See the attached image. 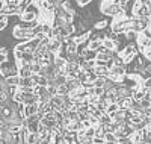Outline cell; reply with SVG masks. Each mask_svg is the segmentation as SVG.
<instances>
[{
    "label": "cell",
    "instance_id": "14",
    "mask_svg": "<svg viewBox=\"0 0 151 144\" xmlns=\"http://www.w3.org/2000/svg\"><path fill=\"white\" fill-rule=\"evenodd\" d=\"M35 84L32 82V79H30V76L29 77H20V84H18V87H33Z\"/></svg>",
    "mask_w": 151,
    "mask_h": 144
},
{
    "label": "cell",
    "instance_id": "35",
    "mask_svg": "<svg viewBox=\"0 0 151 144\" xmlns=\"http://www.w3.org/2000/svg\"><path fill=\"white\" fill-rule=\"evenodd\" d=\"M0 2H6V0H0Z\"/></svg>",
    "mask_w": 151,
    "mask_h": 144
},
{
    "label": "cell",
    "instance_id": "9",
    "mask_svg": "<svg viewBox=\"0 0 151 144\" xmlns=\"http://www.w3.org/2000/svg\"><path fill=\"white\" fill-rule=\"evenodd\" d=\"M38 138H40V134H38L36 130H29V134L26 137V143L27 144H36Z\"/></svg>",
    "mask_w": 151,
    "mask_h": 144
},
{
    "label": "cell",
    "instance_id": "21",
    "mask_svg": "<svg viewBox=\"0 0 151 144\" xmlns=\"http://www.w3.org/2000/svg\"><path fill=\"white\" fill-rule=\"evenodd\" d=\"M56 88H58V94H60V96H65V94H68V89H67V85H65V84L58 85Z\"/></svg>",
    "mask_w": 151,
    "mask_h": 144
},
{
    "label": "cell",
    "instance_id": "16",
    "mask_svg": "<svg viewBox=\"0 0 151 144\" xmlns=\"http://www.w3.org/2000/svg\"><path fill=\"white\" fill-rule=\"evenodd\" d=\"M94 135H95V127H94V126L86 127V130H85V137H86L88 140H91V141H92Z\"/></svg>",
    "mask_w": 151,
    "mask_h": 144
},
{
    "label": "cell",
    "instance_id": "4",
    "mask_svg": "<svg viewBox=\"0 0 151 144\" xmlns=\"http://www.w3.org/2000/svg\"><path fill=\"white\" fill-rule=\"evenodd\" d=\"M38 112V102L36 103H30V105H26L24 106V111H23V115H24V119L32 114H36Z\"/></svg>",
    "mask_w": 151,
    "mask_h": 144
},
{
    "label": "cell",
    "instance_id": "3",
    "mask_svg": "<svg viewBox=\"0 0 151 144\" xmlns=\"http://www.w3.org/2000/svg\"><path fill=\"white\" fill-rule=\"evenodd\" d=\"M2 12H5L6 15H18L20 12H18V5H6L3 6Z\"/></svg>",
    "mask_w": 151,
    "mask_h": 144
},
{
    "label": "cell",
    "instance_id": "13",
    "mask_svg": "<svg viewBox=\"0 0 151 144\" xmlns=\"http://www.w3.org/2000/svg\"><path fill=\"white\" fill-rule=\"evenodd\" d=\"M53 64H55V67H56V68H64V67H65V64H67V61L62 58V56H58V55H56Z\"/></svg>",
    "mask_w": 151,
    "mask_h": 144
},
{
    "label": "cell",
    "instance_id": "20",
    "mask_svg": "<svg viewBox=\"0 0 151 144\" xmlns=\"http://www.w3.org/2000/svg\"><path fill=\"white\" fill-rule=\"evenodd\" d=\"M118 143H121V144H129V143H132V138H130L129 135L122 134L121 137H118Z\"/></svg>",
    "mask_w": 151,
    "mask_h": 144
},
{
    "label": "cell",
    "instance_id": "7",
    "mask_svg": "<svg viewBox=\"0 0 151 144\" xmlns=\"http://www.w3.org/2000/svg\"><path fill=\"white\" fill-rule=\"evenodd\" d=\"M101 46H103V40H100V38L98 40H89L86 43V47L91 49V50H98Z\"/></svg>",
    "mask_w": 151,
    "mask_h": 144
},
{
    "label": "cell",
    "instance_id": "23",
    "mask_svg": "<svg viewBox=\"0 0 151 144\" xmlns=\"http://www.w3.org/2000/svg\"><path fill=\"white\" fill-rule=\"evenodd\" d=\"M139 105H141V108H151V102H150V100H147V99L139 100Z\"/></svg>",
    "mask_w": 151,
    "mask_h": 144
},
{
    "label": "cell",
    "instance_id": "32",
    "mask_svg": "<svg viewBox=\"0 0 151 144\" xmlns=\"http://www.w3.org/2000/svg\"><path fill=\"white\" fill-rule=\"evenodd\" d=\"M3 6H5V2H0V11L3 9Z\"/></svg>",
    "mask_w": 151,
    "mask_h": 144
},
{
    "label": "cell",
    "instance_id": "28",
    "mask_svg": "<svg viewBox=\"0 0 151 144\" xmlns=\"http://www.w3.org/2000/svg\"><path fill=\"white\" fill-rule=\"evenodd\" d=\"M8 23H9V20H0V32H2V31L6 28Z\"/></svg>",
    "mask_w": 151,
    "mask_h": 144
},
{
    "label": "cell",
    "instance_id": "24",
    "mask_svg": "<svg viewBox=\"0 0 151 144\" xmlns=\"http://www.w3.org/2000/svg\"><path fill=\"white\" fill-rule=\"evenodd\" d=\"M104 137H94L92 138V144H104Z\"/></svg>",
    "mask_w": 151,
    "mask_h": 144
},
{
    "label": "cell",
    "instance_id": "25",
    "mask_svg": "<svg viewBox=\"0 0 151 144\" xmlns=\"http://www.w3.org/2000/svg\"><path fill=\"white\" fill-rule=\"evenodd\" d=\"M142 87H144V88H147V89H150V88H151V76L142 81Z\"/></svg>",
    "mask_w": 151,
    "mask_h": 144
},
{
    "label": "cell",
    "instance_id": "22",
    "mask_svg": "<svg viewBox=\"0 0 151 144\" xmlns=\"http://www.w3.org/2000/svg\"><path fill=\"white\" fill-rule=\"evenodd\" d=\"M88 120L91 121V126H97V124L100 123V120L97 119L95 115H92V114H89V117H88Z\"/></svg>",
    "mask_w": 151,
    "mask_h": 144
},
{
    "label": "cell",
    "instance_id": "6",
    "mask_svg": "<svg viewBox=\"0 0 151 144\" xmlns=\"http://www.w3.org/2000/svg\"><path fill=\"white\" fill-rule=\"evenodd\" d=\"M94 73L98 76H106L109 77V68L106 65H94Z\"/></svg>",
    "mask_w": 151,
    "mask_h": 144
},
{
    "label": "cell",
    "instance_id": "15",
    "mask_svg": "<svg viewBox=\"0 0 151 144\" xmlns=\"http://www.w3.org/2000/svg\"><path fill=\"white\" fill-rule=\"evenodd\" d=\"M119 109V105L116 103V102H112V103H109L107 106H106V112L107 114H112V112H115V111H118Z\"/></svg>",
    "mask_w": 151,
    "mask_h": 144
},
{
    "label": "cell",
    "instance_id": "29",
    "mask_svg": "<svg viewBox=\"0 0 151 144\" xmlns=\"http://www.w3.org/2000/svg\"><path fill=\"white\" fill-rule=\"evenodd\" d=\"M8 61V53H0V64Z\"/></svg>",
    "mask_w": 151,
    "mask_h": 144
},
{
    "label": "cell",
    "instance_id": "30",
    "mask_svg": "<svg viewBox=\"0 0 151 144\" xmlns=\"http://www.w3.org/2000/svg\"><path fill=\"white\" fill-rule=\"evenodd\" d=\"M5 3H6V5H18V2H17V0H6Z\"/></svg>",
    "mask_w": 151,
    "mask_h": 144
},
{
    "label": "cell",
    "instance_id": "17",
    "mask_svg": "<svg viewBox=\"0 0 151 144\" xmlns=\"http://www.w3.org/2000/svg\"><path fill=\"white\" fill-rule=\"evenodd\" d=\"M41 64L40 62H36V61H33V62H30V71L32 73H40L41 71Z\"/></svg>",
    "mask_w": 151,
    "mask_h": 144
},
{
    "label": "cell",
    "instance_id": "5",
    "mask_svg": "<svg viewBox=\"0 0 151 144\" xmlns=\"http://www.w3.org/2000/svg\"><path fill=\"white\" fill-rule=\"evenodd\" d=\"M32 74L30 71V64H23L18 67V76L20 77H29Z\"/></svg>",
    "mask_w": 151,
    "mask_h": 144
},
{
    "label": "cell",
    "instance_id": "11",
    "mask_svg": "<svg viewBox=\"0 0 151 144\" xmlns=\"http://www.w3.org/2000/svg\"><path fill=\"white\" fill-rule=\"evenodd\" d=\"M107 26H109V21H107L106 18H103V20H98V21L94 23V29H97V31H103L104 28H107Z\"/></svg>",
    "mask_w": 151,
    "mask_h": 144
},
{
    "label": "cell",
    "instance_id": "26",
    "mask_svg": "<svg viewBox=\"0 0 151 144\" xmlns=\"http://www.w3.org/2000/svg\"><path fill=\"white\" fill-rule=\"evenodd\" d=\"M67 79H77V71H68Z\"/></svg>",
    "mask_w": 151,
    "mask_h": 144
},
{
    "label": "cell",
    "instance_id": "27",
    "mask_svg": "<svg viewBox=\"0 0 151 144\" xmlns=\"http://www.w3.org/2000/svg\"><path fill=\"white\" fill-rule=\"evenodd\" d=\"M76 2H77L79 3V6H82V8H85L88 3H91L92 2V0H76Z\"/></svg>",
    "mask_w": 151,
    "mask_h": 144
},
{
    "label": "cell",
    "instance_id": "8",
    "mask_svg": "<svg viewBox=\"0 0 151 144\" xmlns=\"http://www.w3.org/2000/svg\"><path fill=\"white\" fill-rule=\"evenodd\" d=\"M116 46H118L116 41L110 40V38H103V47H104V49H107V50H115V52H116Z\"/></svg>",
    "mask_w": 151,
    "mask_h": 144
},
{
    "label": "cell",
    "instance_id": "33",
    "mask_svg": "<svg viewBox=\"0 0 151 144\" xmlns=\"http://www.w3.org/2000/svg\"><path fill=\"white\" fill-rule=\"evenodd\" d=\"M148 14H150V18H151V5L148 6Z\"/></svg>",
    "mask_w": 151,
    "mask_h": 144
},
{
    "label": "cell",
    "instance_id": "19",
    "mask_svg": "<svg viewBox=\"0 0 151 144\" xmlns=\"http://www.w3.org/2000/svg\"><path fill=\"white\" fill-rule=\"evenodd\" d=\"M125 35H127V40H130V41H136V38H137V32H134V31H132V29H129V31H125Z\"/></svg>",
    "mask_w": 151,
    "mask_h": 144
},
{
    "label": "cell",
    "instance_id": "34",
    "mask_svg": "<svg viewBox=\"0 0 151 144\" xmlns=\"http://www.w3.org/2000/svg\"><path fill=\"white\" fill-rule=\"evenodd\" d=\"M139 2H141V3H144V5H145V3H147V2H148V0H139Z\"/></svg>",
    "mask_w": 151,
    "mask_h": 144
},
{
    "label": "cell",
    "instance_id": "2",
    "mask_svg": "<svg viewBox=\"0 0 151 144\" xmlns=\"http://www.w3.org/2000/svg\"><path fill=\"white\" fill-rule=\"evenodd\" d=\"M133 11H134V17H137V18H150V14H148V6H147V5H144V3H141V6H139V8H134Z\"/></svg>",
    "mask_w": 151,
    "mask_h": 144
},
{
    "label": "cell",
    "instance_id": "10",
    "mask_svg": "<svg viewBox=\"0 0 151 144\" xmlns=\"http://www.w3.org/2000/svg\"><path fill=\"white\" fill-rule=\"evenodd\" d=\"M5 82H6V85H17V87H18V84H20V76H18V74L6 76V77H5Z\"/></svg>",
    "mask_w": 151,
    "mask_h": 144
},
{
    "label": "cell",
    "instance_id": "1",
    "mask_svg": "<svg viewBox=\"0 0 151 144\" xmlns=\"http://www.w3.org/2000/svg\"><path fill=\"white\" fill-rule=\"evenodd\" d=\"M100 11H101V14H104L107 17H115V15L121 14V12H124V9L119 5L112 3V0H103L101 6H100Z\"/></svg>",
    "mask_w": 151,
    "mask_h": 144
},
{
    "label": "cell",
    "instance_id": "12",
    "mask_svg": "<svg viewBox=\"0 0 151 144\" xmlns=\"http://www.w3.org/2000/svg\"><path fill=\"white\" fill-rule=\"evenodd\" d=\"M104 141L110 143V144H115V143H118V138H116V135L113 132H106L104 134Z\"/></svg>",
    "mask_w": 151,
    "mask_h": 144
},
{
    "label": "cell",
    "instance_id": "31",
    "mask_svg": "<svg viewBox=\"0 0 151 144\" xmlns=\"http://www.w3.org/2000/svg\"><path fill=\"white\" fill-rule=\"evenodd\" d=\"M145 68H147V70H148V71L151 73V61H150V62L147 64V67H145Z\"/></svg>",
    "mask_w": 151,
    "mask_h": 144
},
{
    "label": "cell",
    "instance_id": "18",
    "mask_svg": "<svg viewBox=\"0 0 151 144\" xmlns=\"http://www.w3.org/2000/svg\"><path fill=\"white\" fill-rule=\"evenodd\" d=\"M110 121H112V117H110L107 112H103L101 117H100V123H101V124H107V123H110Z\"/></svg>",
    "mask_w": 151,
    "mask_h": 144
},
{
    "label": "cell",
    "instance_id": "36",
    "mask_svg": "<svg viewBox=\"0 0 151 144\" xmlns=\"http://www.w3.org/2000/svg\"><path fill=\"white\" fill-rule=\"evenodd\" d=\"M150 24H151V18H150Z\"/></svg>",
    "mask_w": 151,
    "mask_h": 144
}]
</instances>
